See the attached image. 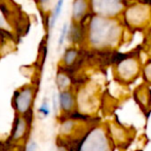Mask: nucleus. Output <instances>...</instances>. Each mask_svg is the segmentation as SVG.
<instances>
[{
  "label": "nucleus",
  "instance_id": "nucleus-1",
  "mask_svg": "<svg viewBox=\"0 0 151 151\" xmlns=\"http://www.w3.org/2000/svg\"><path fill=\"white\" fill-rule=\"evenodd\" d=\"M30 21L14 0H0V36L12 43H18L28 33Z\"/></svg>",
  "mask_w": 151,
  "mask_h": 151
},
{
  "label": "nucleus",
  "instance_id": "nucleus-2",
  "mask_svg": "<svg viewBox=\"0 0 151 151\" xmlns=\"http://www.w3.org/2000/svg\"><path fill=\"white\" fill-rule=\"evenodd\" d=\"M75 151H111L107 129L101 127H91L79 140Z\"/></svg>",
  "mask_w": 151,
  "mask_h": 151
},
{
  "label": "nucleus",
  "instance_id": "nucleus-3",
  "mask_svg": "<svg viewBox=\"0 0 151 151\" xmlns=\"http://www.w3.org/2000/svg\"><path fill=\"white\" fill-rule=\"evenodd\" d=\"M36 88L34 84H25L14 91L12 96V107L16 114L25 116L31 111L36 96Z\"/></svg>",
  "mask_w": 151,
  "mask_h": 151
},
{
  "label": "nucleus",
  "instance_id": "nucleus-4",
  "mask_svg": "<svg viewBox=\"0 0 151 151\" xmlns=\"http://www.w3.org/2000/svg\"><path fill=\"white\" fill-rule=\"evenodd\" d=\"M117 76L123 82H131L136 79L139 74V65L134 59H124L116 66Z\"/></svg>",
  "mask_w": 151,
  "mask_h": 151
},
{
  "label": "nucleus",
  "instance_id": "nucleus-5",
  "mask_svg": "<svg viewBox=\"0 0 151 151\" xmlns=\"http://www.w3.org/2000/svg\"><path fill=\"white\" fill-rule=\"evenodd\" d=\"M29 131V124L26 117L16 114V118L12 124V133H10V140L14 143L22 141L25 139Z\"/></svg>",
  "mask_w": 151,
  "mask_h": 151
},
{
  "label": "nucleus",
  "instance_id": "nucleus-6",
  "mask_svg": "<svg viewBox=\"0 0 151 151\" xmlns=\"http://www.w3.org/2000/svg\"><path fill=\"white\" fill-rule=\"evenodd\" d=\"M38 10L41 14L43 24L46 30H50V19L57 4V0H34Z\"/></svg>",
  "mask_w": 151,
  "mask_h": 151
},
{
  "label": "nucleus",
  "instance_id": "nucleus-7",
  "mask_svg": "<svg viewBox=\"0 0 151 151\" xmlns=\"http://www.w3.org/2000/svg\"><path fill=\"white\" fill-rule=\"evenodd\" d=\"M76 97L70 90L59 93V106L62 112L71 113L76 108Z\"/></svg>",
  "mask_w": 151,
  "mask_h": 151
},
{
  "label": "nucleus",
  "instance_id": "nucleus-8",
  "mask_svg": "<svg viewBox=\"0 0 151 151\" xmlns=\"http://www.w3.org/2000/svg\"><path fill=\"white\" fill-rule=\"evenodd\" d=\"M88 0H74L72 7V20L74 24H78L83 20L88 12Z\"/></svg>",
  "mask_w": 151,
  "mask_h": 151
},
{
  "label": "nucleus",
  "instance_id": "nucleus-9",
  "mask_svg": "<svg viewBox=\"0 0 151 151\" xmlns=\"http://www.w3.org/2000/svg\"><path fill=\"white\" fill-rule=\"evenodd\" d=\"M77 58H78V50H76V48L71 47V48L66 50L62 61H63V64L66 66V67H70V66L75 64Z\"/></svg>",
  "mask_w": 151,
  "mask_h": 151
},
{
  "label": "nucleus",
  "instance_id": "nucleus-10",
  "mask_svg": "<svg viewBox=\"0 0 151 151\" xmlns=\"http://www.w3.org/2000/svg\"><path fill=\"white\" fill-rule=\"evenodd\" d=\"M57 86H58V88L60 90V91H67L69 90V86L71 84V80H70L69 76L65 73H58L57 75Z\"/></svg>",
  "mask_w": 151,
  "mask_h": 151
},
{
  "label": "nucleus",
  "instance_id": "nucleus-11",
  "mask_svg": "<svg viewBox=\"0 0 151 151\" xmlns=\"http://www.w3.org/2000/svg\"><path fill=\"white\" fill-rule=\"evenodd\" d=\"M104 1L105 0H93L95 2V7H97L98 9H101V7L104 5ZM119 1L120 0H106V2H109V5H110V8L114 9V12H118L120 7V4H119ZM106 12H107V5H106Z\"/></svg>",
  "mask_w": 151,
  "mask_h": 151
},
{
  "label": "nucleus",
  "instance_id": "nucleus-12",
  "mask_svg": "<svg viewBox=\"0 0 151 151\" xmlns=\"http://www.w3.org/2000/svg\"><path fill=\"white\" fill-rule=\"evenodd\" d=\"M63 4H64V0H58L57 2L56 6H55V9L52 14V17H50V29H52V27L55 26L56 24L57 20H58L59 16L61 14V10H62V7H63Z\"/></svg>",
  "mask_w": 151,
  "mask_h": 151
},
{
  "label": "nucleus",
  "instance_id": "nucleus-13",
  "mask_svg": "<svg viewBox=\"0 0 151 151\" xmlns=\"http://www.w3.org/2000/svg\"><path fill=\"white\" fill-rule=\"evenodd\" d=\"M38 112V115H40L41 118H46L50 113V106L48 104L47 101H43L41 103V105L39 106L37 110Z\"/></svg>",
  "mask_w": 151,
  "mask_h": 151
},
{
  "label": "nucleus",
  "instance_id": "nucleus-14",
  "mask_svg": "<svg viewBox=\"0 0 151 151\" xmlns=\"http://www.w3.org/2000/svg\"><path fill=\"white\" fill-rule=\"evenodd\" d=\"M67 25H64V27H63V29H62V32H61V35H60V37H59V42H58V44H59V47H61L62 45H63V43H64V41H65V38H66V35H67Z\"/></svg>",
  "mask_w": 151,
  "mask_h": 151
},
{
  "label": "nucleus",
  "instance_id": "nucleus-15",
  "mask_svg": "<svg viewBox=\"0 0 151 151\" xmlns=\"http://www.w3.org/2000/svg\"><path fill=\"white\" fill-rule=\"evenodd\" d=\"M144 78L146 81L151 83V64H148L144 69Z\"/></svg>",
  "mask_w": 151,
  "mask_h": 151
},
{
  "label": "nucleus",
  "instance_id": "nucleus-16",
  "mask_svg": "<svg viewBox=\"0 0 151 151\" xmlns=\"http://www.w3.org/2000/svg\"><path fill=\"white\" fill-rule=\"evenodd\" d=\"M5 41H7V40H5L2 36H0V52L3 50V43H5ZM7 42H9V41H7Z\"/></svg>",
  "mask_w": 151,
  "mask_h": 151
}]
</instances>
